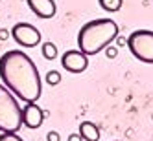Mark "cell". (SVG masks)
I'll return each mask as SVG.
<instances>
[{
  "label": "cell",
  "instance_id": "obj_1",
  "mask_svg": "<svg viewBox=\"0 0 153 141\" xmlns=\"http://www.w3.org/2000/svg\"><path fill=\"white\" fill-rule=\"evenodd\" d=\"M0 79L17 99L24 103H37L42 94L35 62L20 50H9L0 57Z\"/></svg>",
  "mask_w": 153,
  "mask_h": 141
},
{
  "label": "cell",
  "instance_id": "obj_2",
  "mask_svg": "<svg viewBox=\"0 0 153 141\" xmlns=\"http://www.w3.org/2000/svg\"><path fill=\"white\" fill-rule=\"evenodd\" d=\"M118 37V26L111 18H96L87 22L78 33V46L79 51L89 55H96Z\"/></svg>",
  "mask_w": 153,
  "mask_h": 141
},
{
  "label": "cell",
  "instance_id": "obj_3",
  "mask_svg": "<svg viewBox=\"0 0 153 141\" xmlns=\"http://www.w3.org/2000/svg\"><path fill=\"white\" fill-rule=\"evenodd\" d=\"M22 126V108L17 97L0 83V132L17 134Z\"/></svg>",
  "mask_w": 153,
  "mask_h": 141
},
{
  "label": "cell",
  "instance_id": "obj_4",
  "mask_svg": "<svg viewBox=\"0 0 153 141\" xmlns=\"http://www.w3.org/2000/svg\"><path fill=\"white\" fill-rule=\"evenodd\" d=\"M127 48L133 57L144 64H153V31L137 29L127 37Z\"/></svg>",
  "mask_w": 153,
  "mask_h": 141
},
{
  "label": "cell",
  "instance_id": "obj_5",
  "mask_svg": "<svg viewBox=\"0 0 153 141\" xmlns=\"http://www.w3.org/2000/svg\"><path fill=\"white\" fill-rule=\"evenodd\" d=\"M11 35H13L17 44L22 46V48H35L41 42V31L35 26L28 24V22L15 24L13 29H11Z\"/></svg>",
  "mask_w": 153,
  "mask_h": 141
},
{
  "label": "cell",
  "instance_id": "obj_6",
  "mask_svg": "<svg viewBox=\"0 0 153 141\" xmlns=\"http://www.w3.org/2000/svg\"><path fill=\"white\" fill-rule=\"evenodd\" d=\"M61 66L70 73H81L89 66V61H87V55L79 50H68L61 57Z\"/></svg>",
  "mask_w": 153,
  "mask_h": 141
},
{
  "label": "cell",
  "instance_id": "obj_7",
  "mask_svg": "<svg viewBox=\"0 0 153 141\" xmlns=\"http://www.w3.org/2000/svg\"><path fill=\"white\" fill-rule=\"evenodd\" d=\"M45 115L46 112L41 106H37V103H26V106L22 108V125L28 128H39Z\"/></svg>",
  "mask_w": 153,
  "mask_h": 141
},
{
  "label": "cell",
  "instance_id": "obj_8",
  "mask_svg": "<svg viewBox=\"0 0 153 141\" xmlns=\"http://www.w3.org/2000/svg\"><path fill=\"white\" fill-rule=\"evenodd\" d=\"M30 9L33 11L39 18H52L57 11V6L53 0H26Z\"/></svg>",
  "mask_w": 153,
  "mask_h": 141
},
{
  "label": "cell",
  "instance_id": "obj_9",
  "mask_svg": "<svg viewBox=\"0 0 153 141\" xmlns=\"http://www.w3.org/2000/svg\"><path fill=\"white\" fill-rule=\"evenodd\" d=\"M79 136L85 139V141H98L100 139V130L98 126L91 121H85L79 125Z\"/></svg>",
  "mask_w": 153,
  "mask_h": 141
},
{
  "label": "cell",
  "instance_id": "obj_10",
  "mask_svg": "<svg viewBox=\"0 0 153 141\" xmlns=\"http://www.w3.org/2000/svg\"><path fill=\"white\" fill-rule=\"evenodd\" d=\"M98 2H100V6L105 9V11L114 13V11H118V9L122 7L124 0H98Z\"/></svg>",
  "mask_w": 153,
  "mask_h": 141
},
{
  "label": "cell",
  "instance_id": "obj_11",
  "mask_svg": "<svg viewBox=\"0 0 153 141\" xmlns=\"http://www.w3.org/2000/svg\"><path fill=\"white\" fill-rule=\"evenodd\" d=\"M42 57L46 61H53L57 57V48H56L53 42H45V44H42Z\"/></svg>",
  "mask_w": 153,
  "mask_h": 141
},
{
  "label": "cell",
  "instance_id": "obj_12",
  "mask_svg": "<svg viewBox=\"0 0 153 141\" xmlns=\"http://www.w3.org/2000/svg\"><path fill=\"white\" fill-rule=\"evenodd\" d=\"M46 83L50 84V86H56V84H59L61 83V73L57 72V70H50L48 73H46Z\"/></svg>",
  "mask_w": 153,
  "mask_h": 141
},
{
  "label": "cell",
  "instance_id": "obj_13",
  "mask_svg": "<svg viewBox=\"0 0 153 141\" xmlns=\"http://www.w3.org/2000/svg\"><path fill=\"white\" fill-rule=\"evenodd\" d=\"M0 141H24V139L20 136H17V134L7 132V134H0Z\"/></svg>",
  "mask_w": 153,
  "mask_h": 141
},
{
  "label": "cell",
  "instance_id": "obj_14",
  "mask_svg": "<svg viewBox=\"0 0 153 141\" xmlns=\"http://www.w3.org/2000/svg\"><path fill=\"white\" fill-rule=\"evenodd\" d=\"M105 55H107V59H116L118 48H116V46H107V48H105Z\"/></svg>",
  "mask_w": 153,
  "mask_h": 141
},
{
  "label": "cell",
  "instance_id": "obj_15",
  "mask_svg": "<svg viewBox=\"0 0 153 141\" xmlns=\"http://www.w3.org/2000/svg\"><path fill=\"white\" fill-rule=\"evenodd\" d=\"M46 139H48V141H59L61 137H59V134L56 132V130H52V132L46 134Z\"/></svg>",
  "mask_w": 153,
  "mask_h": 141
},
{
  "label": "cell",
  "instance_id": "obj_16",
  "mask_svg": "<svg viewBox=\"0 0 153 141\" xmlns=\"http://www.w3.org/2000/svg\"><path fill=\"white\" fill-rule=\"evenodd\" d=\"M68 141H83V137L79 134H70L68 136Z\"/></svg>",
  "mask_w": 153,
  "mask_h": 141
},
{
  "label": "cell",
  "instance_id": "obj_17",
  "mask_svg": "<svg viewBox=\"0 0 153 141\" xmlns=\"http://www.w3.org/2000/svg\"><path fill=\"white\" fill-rule=\"evenodd\" d=\"M9 37V31L7 29H0V40H6Z\"/></svg>",
  "mask_w": 153,
  "mask_h": 141
},
{
  "label": "cell",
  "instance_id": "obj_18",
  "mask_svg": "<svg viewBox=\"0 0 153 141\" xmlns=\"http://www.w3.org/2000/svg\"><path fill=\"white\" fill-rule=\"evenodd\" d=\"M116 42H118V46H124V44H127V39H124V37H116Z\"/></svg>",
  "mask_w": 153,
  "mask_h": 141
}]
</instances>
